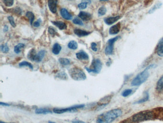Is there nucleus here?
<instances>
[{"mask_svg":"<svg viewBox=\"0 0 163 123\" xmlns=\"http://www.w3.org/2000/svg\"><path fill=\"white\" fill-rule=\"evenodd\" d=\"M122 110L114 109L102 113L98 117L96 123H111L122 115Z\"/></svg>","mask_w":163,"mask_h":123,"instance_id":"nucleus-1","label":"nucleus"},{"mask_svg":"<svg viewBox=\"0 0 163 123\" xmlns=\"http://www.w3.org/2000/svg\"><path fill=\"white\" fill-rule=\"evenodd\" d=\"M149 76V73L147 68L144 70L139 73L132 80L131 85L132 86H139L146 81Z\"/></svg>","mask_w":163,"mask_h":123,"instance_id":"nucleus-2","label":"nucleus"},{"mask_svg":"<svg viewBox=\"0 0 163 123\" xmlns=\"http://www.w3.org/2000/svg\"><path fill=\"white\" fill-rule=\"evenodd\" d=\"M70 77L76 81H82L86 79V75L80 68L74 67L69 71Z\"/></svg>","mask_w":163,"mask_h":123,"instance_id":"nucleus-3","label":"nucleus"},{"mask_svg":"<svg viewBox=\"0 0 163 123\" xmlns=\"http://www.w3.org/2000/svg\"><path fill=\"white\" fill-rule=\"evenodd\" d=\"M153 116V113L151 111H142L134 115L133 116L132 119L134 123H138L150 120L152 119Z\"/></svg>","mask_w":163,"mask_h":123,"instance_id":"nucleus-4","label":"nucleus"},{"mask_svg":"<svg viewBox=\"0 0 163 123\" xmlns=\"http://www.w3.org/2000/svg\"><path fill=\"white\" fill-rule=\"evenodd\" d=\"M102 64L100 60L99 59H95L92 62L91 67H85V69L89 73H93L94 74H99L102 70Z\"/></svg>","mask_w":163,"mask_h":123,"instance_id":"nucleus-5","label":"nucleus"},{"mask_svg":"<svg viewBox=\"0 0 163 123\" xmlns=\"http://www.w3.org/2000/svg\"><path fill=\"white\" fill-rule=\"evenodd\" d=\"M85 107V105L82 104H78V105H74L69 107L65 108H55L53 109L54 113L57 114H61V113H67V112H73L77 111V110L81 108H83Z\"/></svg>","mask_w":163,"mask_h":123,"instance_id":"nucleus-6","label":"nucleus"},{"mask_svg":"<svg viewBox=\"0 0 163 123\" xmlns=\"http://www.w3.org/2000/svg\"><path fill=\"white\" fill-rule=\"evenodd\" d=\"M119 36L111 39L108 41V45L106 47L105 53L106 55H111L113 51L114 44L120 38Z\"/></svg>","mask_w":163,"mask_h":123,"instance_id":"nucleus-7","label":"nucleus"},{"mask_svg":"<svg viewBox=\"0 0 163 123\" xmlns=\"http://www.w3.org/2000/svg\"><path fill=\"white\" fill-rule=\"evenodd\" d=\"M58 0H48V6L50 11L53 13L55 14L57 11V5Z\"/></svg>","mask_w":163,"mask_h":123,"instance_id":"nucleus-8","label":"nucleus"},{"mask_svg":"<svg viewBox=\"0 0 163 123\" xmlns=\"http://www.w3.org/2000/svg\"><path fill=\"white\" fill-rule=\"evenodd\" d=\"M121 29L120 23H118L116 25L111 26L109 29V33L111 35H115L118 34Z\"/></svg>","mask_w":163,"mask_h":123,"instance_id":"nucleus-9","label":"nucleus"},{"mask_svg":"<svg viewBox=\"0 0 163 123\" xmlns=\"http://www.w3.org/2000/svg\"><path fill=\"white\" fill-rule=\"evenodd\" d=\"M37 54L34 49H32L28 53V58L30 61L36 62L37 59Z\"/></svg>","mask_w":163,"mask_h":123,"instance_id":"nucleus-10","label":"nucleus"},{"mask_svg":"<svg viewBox=\"0 0 163 123\" xmlns=\"http://www.w3.org/2000/svg\"><path fill=\"white\" fill-rule=\"evenodd\" d=\"M78 17L84 21H88L91 18V15L86 12L80 11L78 14Z\"/></svg>","mask_w":163,"mask_h":123,"instance_id":"nucleus-11","label":"nucleus"},{"mask_svg":"<svg viewBox=\"0 0 163 123\" xmlns=\"http://www.w3.org/2000/svg\"><path fill=\"white\" fill-rule=\"evenodd\" d=\"M156 53L159 56L163 57V38L161 39L157 46Z\"/></svg>","mask_w":163,"mask_h":123,"instance_id":"nucleus-12","label":"nucleus"},{"mask_svg":"<svg viewBox=\"0 0 163 123\" xmlns=\"http://www.w3.org/2000/svg\"><path fill=\"white\" fill-rule=\"evenodd\" d=\"M61 14L62 17L66 20H71L72 18V15L68 12L66 9L62 8L61 10Z\"/></svg>","mask_w":163,"mask_h":123,"instance_id":"nucleus-13","label":"nucleus"},{"mask_svg":"<svg viewBox=\"0 0 163 123\" xmlns=\"http://www.w3.org/2000/svg\"><path fill=\"white\" fill-rule=\"evenodd\" d=\"M76 56L77 59L80 60H87L89 59V56H88V54L86 53H85V51H81L78 53H77L76 54Z\"/></svg>","mask_w":163,"mask_h":123,"instance_id":"nucleus-14","label":"nucleus"},{"mask_svg":"<svg viewBox=\"0 0 163 123\" xmlns=\"http://www.w3.org/2000/svg\"><path fill=\"white\" fill-rule=\"evenodd\" d=\"M35 113L38 115H47L52 113V111L48 108H39L36 109Z\"/></svg>","mask_w":163,"mask_h":123,"instance_id":"nucleus-15","label":"nucleus"},{"mask_svg":"<svg viewBox=\"0 0 163 123\" xmlns=\"http://www.w3.org/2000/svg\"><path fill=\"white\" fill-rule=\"evenodd\" d=\"M74 32V33L79 37L88 36L91 33V32H89V31H83V30H81V29H75Z\"/></svg>","mask_w":163,"mask_h":123,"instance_id":"nucleus-16","label":"nucleus"},{"mask_svg":"<svg viewBox=\"0 0 163 123\" xmlns=\"http://www.w3.org/2000/svg\"><path fill=\"white\" fill-rule=\"evenodd\" d=\"M120 18V16H117L115 17H111L109 18H106L104 19V22L107 25H112V24L114 23Z\"/></svg>","mask_w":163,"mask_h":123,"instance_id":"nucleus-17","label":"nucleus"},{"mask_svg":"<svg viewBox=\"0 0 163 123\" xmlns=\"http://www.w3.org/2000/svg\"><path fill=\"white\" fill-rule=\"evenodd\" d=\"M52 23L53 25L57 26L60 30L66 29L67 28V26L66 23L62 21H52Z\"/></svg>","mask_w":163,"mask_h":123,"instance_id":"nucleus-18","label":"nucleus"},{"mask_svg":"<svg viewBox=\"0 0 163 123\" xmlns=\"http://www.w3.org/2000/svg\"><path fill=\"white\" fill-rule=\"evenodd\" d=\"M62 47L58 43H55L52 48V53L55 55H58L61 52Z\"/></svg>","mask_w":163,"mask_h":123,"instance_id":"nucleus-19","label":"nucleus"},{"mask_svg":"<svg viewBox=\"0 0 163 123\" xmlns=\"http://www.w3.org/2000/svg\"><path fill=\"white\" fill-rule=\"evenodd\" d=\"M149 95L148 92L146 91V92H145L144 93V97L142 98L141 99H140V100L137 101H136L135 102V104H143V103L146 102V101H148L149 100Z\"/></svg>","mask_w":163,"mask_h":123,"instance_id":"nucleus-20","label":"nucleus"},{"mask_svg":"<svg viewBox=\"0 0 163 123\" xmlns=\"http://www.w3.org/2000/svg\"><path fill=\"white\" fill-rule=\"evenodd\" d=\"M156 89L158 91H160L163 90V75L156 83Z\"/></svg>","mask_w":163,"mask_h":123,"instance_id":"nucleus-21","label":"nucleus"},{"mask_svg":"<svg viewBox=\"0 0 163 123\" xmlns=\"http://www.w3.org/2000/svg\"><path fill=\"white\" fill-rule=\"evenodd\" d=\"M56 77L61 79V80H67V79H68L67 74L65 72H63V71L58 72L56 74Z\"/></svg>","mask_w":163,"mask_h":123,"instance_id":"nucleus-22","label":"nucleus"},{"mask_svg":"<svg viewBox=\"0 0 163 123\" xmlns=\"http://www.w3.org/2000/svg\"><path fill=\"white\" fill-rule=\"evenodd\" d=\"M45 50H41L39 51V53L37 54V59L36 62H40L45 56Z\"/></svg>","mask_w":163,"mask_h":123,"instance_id":"nucleus-23","label":"nucleus"},{"mask_svg":"<svg viewBox=\"0 0 163 123\" xmlns=\"http://www.w3.org/2000/svg\"><path fill=\"white\" fill-rule=\"evenodd\" d=\"M67 46H68V48L70 49L75 50H76L78 48V43H77V42L75 41V40H72V41L69 42V43H68V45H67Z\"/></svg>","mask_w":163,"mask_h":123,"instance_id":"nucleus-24","label":"nucleus"},{"mask_svg":"<svg viewBox=\"0 0 163 123\" xmlns=\"http://www.w3.org/2000/svg\"><path fill=\"white\" fill-rule=\"evenodd\" d=\"M25 45L23 43H19L18 44L15 46V47L14 48V53H16L17 54H18L21 53V50L23 48L25 47Z\"/></svg>","mask_w":163,"mask_h":123,"instance_id":"nucleus-25","label":"nucleus"},{"mask_svg":"<svg viewBox=\"0 0 163 123\" xmlns=\"http://www.w3.org/2000/svg\"><path fill=\"white\" fill-rule=\"evenodd\" d=\"M26 17L29 19L31 25H33V22L34 21V15L32 12L28 11L26 13Z\"/></svg>","mask_w":163,"mask_h":123,"instance_id":"nucleus-26","label":"nucleus"},{"mask_svg":"<svg viewBox=\"0 0 163 123\" xmlns=\"http://www.w3.org/2000/svg\"><path fill=\"white\" fill-rule=\"evenodd\" d=\"M59 63L63 65H69L70 64V60L67 58H60L58 60Z\"/></svg>","mask_w":163,"mask_h":123,"instance_id":"nucleus-27","label":"nucleus"},{"mask_svg":"<svg viewBox=\"0 0 163 123\" xmlns=\"http://www.w3.org/2000/svg\"><path fill=\"white\" fill-rule=\"evenodd\" d=\"M19 67H28L32 70L33 69V66L30 63L28 62H26V61H23L22 62H21L19 64Z\"/></svg>","mask_w":163,"mask_h":123,"instance_id":"nucleus-28","label":"nucleus"},{"mask_svg":"<svg viewBox=\"0 0 163 123\" xmlns=\"http://www.w3.org/2000/svg\"><path fill=\"white\" fill-rule=\"evenodd\" d=\"M107 12V9L106 8V7L104 6H102L100 7L98 10V15L99 16H102L104 15Z\"/></svg>","mask_w":163,"mask_h":123,"instance_id":"nucleus-29","label":"nucleus"},{"mask_svg":"<svg viewBox=\"0 0 163 123\" xmlns=\"http://www.w3.org/2000/svg\"><path fill=\"white\" fill-rule=\"evenodd\" d=\"M1 51L3 53H7L9 51V48L8 46L7 45V43L1 45Z\"/></svg>","mask_w":163,"mask_h":123,"instance_id":"nucleus-30","label":"nucleus"},{"mask_svg":"<svg viewBox=\"0 0 163 123\" xmlns=\"http://www.w3.org/2000/svg\"><path fill=\"white\" fill-rule=\"evenodd\" d=\"M132 91L133 90L131 89H126L124 91H122V95L124 97H128L132 93Z\"/></svg>","mask_w":163,"mask_h":123,"instance_id":"nucleus-31","label":"nucleus"},{"mask_svg":"<svg viewBox=\"0 0 163 123\" xmlns=\"http://www.w3.org/2000/svg\"><path fill=\"white\" fill-rule=\"evenodd\" d=\"M5 6L7 7H11L13 5L14 0H3Z\"/></svg>","mask_w":163,"mask_h":123,"instance_id":"nucleus-32","label":"nucleus"},{"mask_svg":"<svg viewBox=\"0 0 163 123\" xmlns=\"http://www.w3.org/2000/svg\"><path fill=\"white\" fill-rule=\"evenodd\" d=\"M73 22L75 24H77V25H80V26L83 25V23L82 20L78 17L74 18V19L73 20Z\"/></svg>","mask_w":163,"mask_h":123,"instance_id":"nucleus-33","label":"nucleus"},{"mask_svg":"<svg viewBox=\"0 0 163 123\" xmlns=\"http://www.w3.org/2000/svg\"><path fill=\"white\" fill-rule=\"evenodd\" d=\"M8 19L11 26L12 27L15 28V26H16V24H15L14 20V17L12 16H9V17H8Z\"/></svg>","mask_w":163,"mask_h":123,"instance_id":"nucleus-34","label":"nucleus"},{"mask_svg":"<svg viewBox=\"0 0 163 123\" xmlns=\"http://www.w3.org/2000/svg\"><path fill=\"white\" fill-rule=\"evenodd\" d=\"M48 32L52 36H55V35L56 34V31L52 26H50L48 28Z\"/></svg>","mask_w":163,"mask_h":123,"instance_id":"nucleus-35","label":"nucleus"},{"mask_svg":"<svg viewBox=\"0 0 163 123\" xmlns=\"http://www.w3.org/2000/svg\"><path fill=\"white\" fill-rule=\"evenodd\" d=\"M87 3L86 2H82V3H80V4H78V7L80 9H84L86 8L87 7Z\"/></svg>","mask_w":163,"mask_h":123,"instance_id":"nucleus-36","label":"nucleus"},{"mask_svg":"<svg viewBox=\"0 0 163 123\" xmlns=\"http://www.w3.org/2000/svg\"><path fill=\"white\" fill-rule=\"evenodd\" d=\"M13 12L14 13V14H17V15H21L22 14V10L19 7H16L14 9Z\"/></svg>","mask_w":163,"mask_h":123,"instance_id":"nucleus-37","label":"nucleus"},{"mask_svg":"<svg viewBox=\"0 0 163 123\" xmlns=\"http://www.w3.org/2000/svg\"><path fill=\"white\" fill-rule=\"evenodd\" d=\"M97 44L95 42H92L91 44V49L92 51H97L98 48L97 47Z\"/></svg>","mask_w":163,"mask_h":123,"instance_id":"nucleus-38","label":"nucleus"},{"mask_svg":"<svg viewBox=\"0 0 163 123\" xmlns=\"http://www.w3.org/2000/svg\"><path fill=\"white\" fill-rule=\"evenodd\" d=\"M40 22H41V20H40V19H39V20H38L37 21H36V22H34L33 24V25H34V27H39V26H40Z\"/></svg>","mask_w":163,"mask_h":123,"instance_id":"nucleus-39","label":"nucleus"},{"mask_svg":"<svg viewBox=\"0 0 163 123\" xmlns=\"http://www.w3.org/2000/svg\"><path fill=\"white\" fill-rule=\"evenodd\" d=\"M0 105L1 106H9L10 104L5 102H0Z\"/></svg>","mask_w":163,"mask_h":123,"instance_id":"nucleus-40","label":"nucleus"},{"mask_svg":"<svg viewBox=\"0 0 163 123\" xmlns=\"http://www.w3.org/2000/svg\"><path fill=\"white\" fill-rule=\"evenodd\" d=\"M72 123H86L80 120H74L72 121Z\"/></svg>","mask_w":163,"mask_h":123,"instance_id":"nucleus-41","label":"nucleus"},{"mask_svg":"<svg viewBox=\"0 0 163 123\" xmlns=\"http://www.w3.org/2000/svg\"><path fill=\"white\" fill-rule=\"evenodd\" d=\"M8 30V26H6V25H5L4 27V31H7Z\"/></svg>","mask_w":163,"mask_h":123,"instance_id":"nucleus-42","label":"nucleus"},{"mask_svg":"<svg viewBox=\"0 0 163 123\" xmlns=\"http://www.w3.org/2000/svg\"><path fill=\"white\" fill-rule=\"evenodd\" d=\"M48 123H56L55 122H53V121H48Z\"/></svg>","mask_w":163,"mask_h":123,"instance_id":"nucleus-43","label":"nucleus"},{"mask_svg":"<svg viewBox=\"0 0 163 123\" xmlns=\"http://www.w3.org/2000/svg\"><path fill=\"white\" fill-rule=\"evenodd\" d=\"M0 123H6V122H3V121H1V122H0Z\"/></svg>","mask_w":163,"mask_h":123,"instance_id":"nucleus-44","label":"nucleus"},{"mask_svg":"<svg viewBox=\"0 0 163 123\" xmlns=\"http://www.w3.org/2000/svg\"><path fill=\"white\" fill-rule=\"evenodd\" d=\"M100 1H109V0H100Z\"/></svg>","mask_w":163,"mask_h":123,"instance_id":"nucleus-45","label":"nucleus"}]
</instances>
